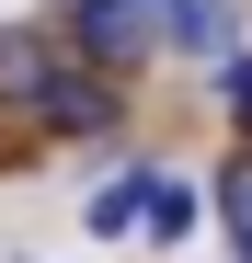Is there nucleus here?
I'll use <instances>...</instances> for the list:
<instances>
[{
  "label": "nucleus",
  "instance_id": "nucleus-9",
  "mask_svg": "<svg viewBox=\"0 0 252 263\" xmlns=\"http://www.w3.org/2000/svg\"><path fill=\"white\" fill-rule=\"evenodd\" d=\"M149 12H172V0H149Z\"/></svg>",
  "mask_w": 252,
  "mask_h": 263
},
{
  "label": "nucleus",
  "instance_id": "nucleus-4",
  "mask_svg": "<svg viewBox=\"0 0 252 263\" xmlns=\"http://www.w3.org/2000/svg\"><path fill=\"white\" fill-rule=\"evenodd\" d=\"M149 183H160V172H115V183H103L92 206H80V217H92L103 240H126V229H149Z\"/></svg>",
  "mask_w": 252,
  "mask_h": 263
},
{
  "label": "nucleus",
  "instance_id": "nucleus-2",
  "mask_svg": "<svg viewBox=\"0 0 252 263\" xmlns=\"http://www.w3.org/2000/svg\"><path fill=\"white\" fill-rule=\"evenodd\" d=\"M34 115H46L58 138H103V126H115V80L103 69H58L46 92H34Z\"/></svg>",
  "mask_w": 252,
  "mask_h": 263
},
{
  "label": "nucleus",
  "instance_id": "nucleus-3",
  "mask_svg": "<svg viewBox=\"0 0 252 263\" xmlns=\"http://www.w3.org/2000/svg\"><path fill=\"white\" fill-rule=\"evenodd\" d=\"M172 46L229 58V46H241V12H229V0H172Z\"/></svg>",
  "mask_w": 252,
  "mask_h": 263
},
{
  "label": "nucleus",
  "instance_id": "nucleus-1",
  "mask_svg": "<svg viewBox=\"0 0 252 263\" xmlns=\"http://www.w3.org/2000/svg\"><path fill=\"white\" fill-rule=\"evenodd\" d=\"M69 58L80 69H138L149 58V0H69Z\"/></svg>",
  "mask_w": 252,
  "mask_h": 263
},
{
  "label": "nucleus",
  "instance_id": "nucleus-8",
  "mask_svg": "<svg viewBox=\"0 0 252 263\" xmlns=\"http://www.w3.org/2000/svg\"><path fill=\"white\" fill-rule=\"evenodd\" d=\"M229 115L252 126V58H229Z\"/></svg>",
  "mask_w": 252,
  "mask_h": 263
},
{
  "label": "nucleus",
  "instance_id": "nucleus-6",
  "mask_svg": "<svg viewBox=\"0 0 252 263\" xmlns=\"http://www.w3.org/2000/svg\"><path fill=\"white\" fill-rule=\"evenodd\" d=\"M195 217H206V195L160 172V183H149V240H160V252H172V240H195Z\"/></svg>",
  "mask_w": 252,
  "mask_h": 263
},
{
  "label": "nucleus",
  "instance_id": "nucleus-7",
  "mask_svg": "<svg viewBox=\"0 0 252 263\" xmlns=\"http://www.w3.org/2000/svg\"><path fill=\"white\" fill-rule=\"evenodd\" d=\"M218 217H229V229H252V149L218 172Z\"/></svg>",
  "mask_w": 252,
  "mask_h": 263
},
{
  "label": "nucleus",
  "instance_id": "nucleus-5",
  "mask_svg": "<svg viewBox=\"0 0 252 263\" xmlns=\"http://www.w3.org/2000/svg\"><path fill=\"white\" fill-rule=\"evenodd\" d=\"M58 69H69V58L46 46V34H0V92H23V103H34V92L58 80Z\"/></svg>",
  "mask_w": 252,
  "mask_h": 263
}]
</instances>
